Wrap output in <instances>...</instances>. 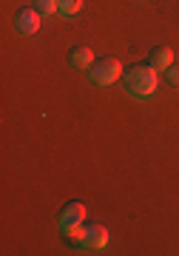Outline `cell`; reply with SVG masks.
<instances>
[{
  "mask_svg": "<svg viewBox=\"0 0 179 256\" xmlns=\"http://www.w3.org/2000/svg\"><path fill=\"white\" fill-rule=\"evenodd\" d=\"M80 245L82 250H88V254H100L102 248L108 245V230L102 225H88V228L80 230Z\"/></svg>",
  "mask_w": 179,
  "mask_h": 256,
  "instance_id": "cell-4",
  "label": "cell"
},
{
  "mask_svg": "<svg viewBox=\"0 0 179 256\" xmlns=\"http://www.w3.org/2000/svg\"><path fill=\"white\" fill-rule=\"evenodd\" d=\"M60 230L66 236H80L82 225H86V205L82 202H68L63 210H60V220H57Z\"/></svg>",
  "mask_w": 179,
  "mask_h": 256,
  "instance_id": "cell-3",
  "label": "cell"
},
{
  "mask_svg": "<svg viewBox=\"0 0 179 256\" xmlns=\"http://www.w3.org/2000/svg\"><path fill=\"white\" fill-rule=\"evenodd\" d=\"M68 66L77 68V72H88L91 66H94V54H91V48H86V46L72 48V54H68Z\"/></svg>",
  "mask_w": 179,
  "mask_h": 256,
  "instance_id": "cell-6",
  "label": "cell"
},
{
  "mask_svg": "<svg viewBox=\"0 0 179 256\" xmlns=\"http://www.w3.org/2000/svg\"><path fill=\"white\" fill-rule=\"evenodd\" d=\"M170 66H174V52L170 48H154L151 52V68L154 72H168Z\"/></svg>",
  "mask_w": 179,
  "mask_h": 256,
  "instance_id": "cell-7",
  "label": "cell"
},
{
  "mask_svg": "<svg viewBox=\"0 0 179 256\" xmlns=\"http://www.w3.org/2000/svg\"><path fill=\"white\" fill-rule=\"evenodd\" d=\"M32 9H34L40 18H48V14L57 12V0H34V6H32Z\"/></svg>",
  "mask_w": 179,
  "mask_h": 256,
  "instance_id": "cell-9",
  "label": "cell"
},
{
  "mask_svg": "<svg viewBox=\"0 0 179 256\" xmlns=\"http://www.w3.org/2000/svg\"><path fill=\"white\" fill-rule=\"evenodd\" d=\"M126 82V92L136 100H145V97H151L156 92V72H154L151 66H131L122 77Z\"/></svg>",
  "mask_w": 179,
  "mask_h": 256,
  "instance_id": "cell-1",
  "label": "cell"
},
{
  "mask_svg": "<svg viewBox=\"0 0 179 256\" xmlns=\"http://www.w3.org/2000/svg\"><path fill=\"white\" fill-rule=\"evenodd\" d=\"M165 77H168L170 86H179V66H170L168 72H165Z\"/></svg>",
  "mask_w": 179,
  "mask_h": 256,
  "instance_id": "cell-10",
  "label": "cell"
},
{
  "mask_svg": "<svg viewBox=\"0 0 179 256\" xmlns=\"http://www.w3.org/2000/svg\"><path fill=\"white\" fill-rule=\"evenodd\" d=\"M82 6V0H57V12L63 14V18H72V14H77Z\"/></svg>",
  "mask_w": 179,
  "mask_h": 256,
  "instance_id": "cell-8",
  "label": "cell"
},
{
  "mask_svg": "<svg viewBox=\"0 0 179 256\" xmlns=\"http://www.w3.org/2000/svg\"><path fill=\"white\" fill-rule=\"evenodd\" d=\"M14 28H18L20 34H34L40 32V14L34 9H23L14 14Z\"/></svg>",
  "mask_w": 179,
  "mask_h": 256,
  "instance_id": "cell-5",
  "label": "cell"
},
{
  "mask_svg": "<svg viewBox=\"0 0 179 256\" xmlns=\"http://www.w3.org/2000/svg\"><path fill=\"white\" fill-rule=\"evenodd\" d=\"M120 74H122V63L116 57H100L88 68V80L94 86H111L114 80H120Z\"/></svg>",
  "mask_w": 179,
  "mask_h": 256,
  "instance_id": "cell-2",
  "label": "cell"
}]
</instances>
